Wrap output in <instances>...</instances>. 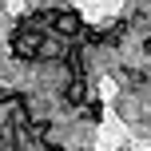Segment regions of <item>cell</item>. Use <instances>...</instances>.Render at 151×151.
<instances>
[{"instance_id":"obj_2","label":"cell","mask_w":151,"mask_h":151,"mask_svg":"<svg viewBox=\"0 0 151 151\" xmlns=\"http://www.w3.org/2000/svg\"><path fill=\"white\" fill-rule=\"evenodd\" d=\"M40 151H64L60 143H44V147H40Z\"/></svg>"},{"instance_id":"obj_1","label":"cell","mask_w":151,"mask_h":151,"mask_svg":"<svg viewBox=\"0 0 151 151\" xmlns=\"http://www.w3.org/2000/svg\"><path fill=\"white\" fill-rule=\"evenodd\" d=\"M52 32H56L60 40H68V44H80L88 28H83V20H80L76 12H52Z\"/></svg>"}]
</instances>
